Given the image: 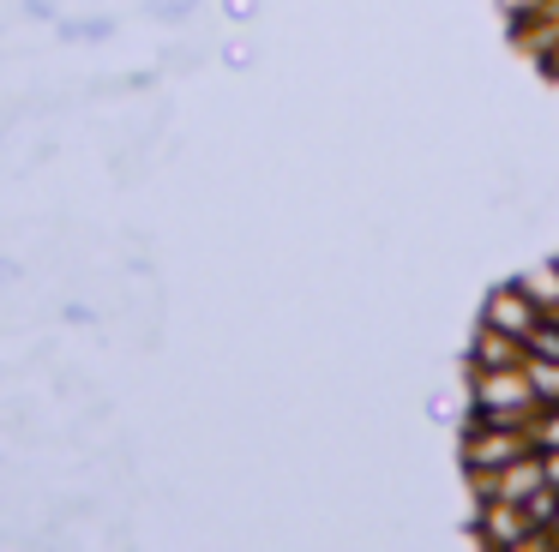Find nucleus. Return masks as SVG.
I'll return each mask as SVG.
<instances>
[{
	"label": "nucleus",
	"instance_id": "nucleus-1",
	"mask_svg": "<svg viewBox=\"0 0 559 552\" xmlns=\"http://www.w3.org/2000/svg\"><path fill=\"white\" fill-rule=\"evenodd\" d=\"M542 396H535L530 367H469V420H511V427H530L542 415Z\"/></svg>",
	"mask_w": 559,
	"mask_h": 552
}]
</instances>
